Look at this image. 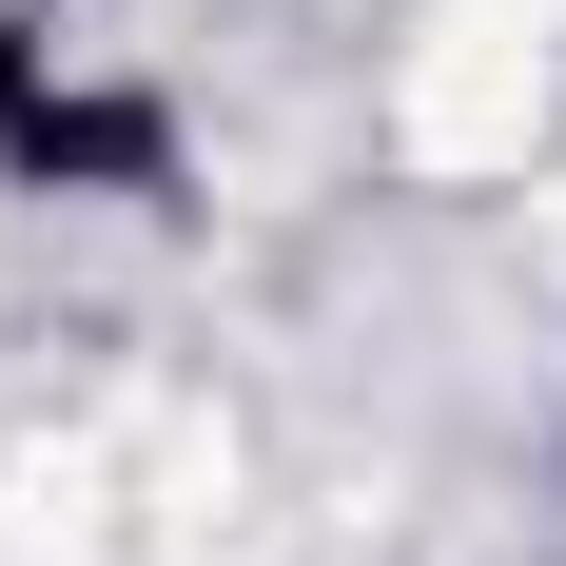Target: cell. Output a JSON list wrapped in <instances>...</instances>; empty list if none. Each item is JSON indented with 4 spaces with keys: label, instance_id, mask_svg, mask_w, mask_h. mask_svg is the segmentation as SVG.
I'll use <instances>...</instances> for the list:
<instances>
[{
    "label": "cell",
    "instance_id": "1",
    "mask_svg": "<svg viewBox=\"0 0 566 566\" xmlns=\"http://www.w3.org/2000/svg\"><path fill=\"white\" fill-rule=\"evenodd\" d=\"M0 176H20V196H157L176 117L137 98V78H78L40 20H0Z\"/></svg>",
    "mask_w": 566,
    "mask_h": 566
}]
</instances>
